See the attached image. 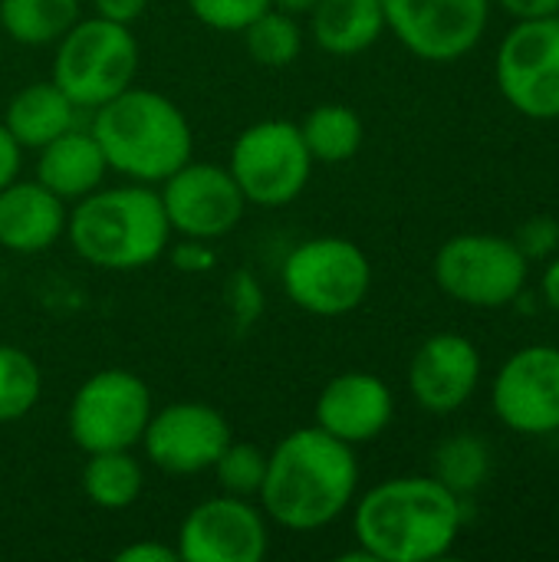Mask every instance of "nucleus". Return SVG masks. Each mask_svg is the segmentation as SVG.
<instances>
[{
  "label": "nucleus",
  "instance_id": "f257e3e1",
  "mask_svg": "<svg viewBox=\"0 0 559 562\" xmlns=\"http://www.w3.org/2000/svg\"><path fill=\"white\" fill-rule=\"evenodd\" d=\"M359 461L353 445L323 428H300L267 451V474L257 494L270 524L313 533L336 524L356 501Z\"/></svg>",
  "mask_w": 559,
  "mask_h": 562
},
{
  "label": "nucleus",
  "instance_id": "f03ea898",
  "mask_svg": "<svg viewBox=\"0 0 559 562\" xmlns=\"http://www.w3.org/2000/svg\"><path fill=\"white\" fill-rule=\"evenodd\" d=\"M465 524L461 497L441 481L389 477L353 510L356 543L376 562H432L451 553Z\"/></svg>",
  "mask_w": 559,
  "mask_h": 562
},
{
  "label": "nucleus",
  "instance_id": "7ed1b4c3",
  "mask_svg": "<svg viewBox=\"0 0 559 562\" xmlns=\"http://www.w3.org/2000/svg\"><path fill=\"white\" fill-rule=\"evenodd\" d=\"M171 224L155 184H102L69 207L66 240L72 254L99 270L128 273L152 267L171 244Z\"/></svg>",
  "mask_w": 559,
  "mask_h": 562
},
{
  "label": "nucleus",
  "instance_id": "20e7f679",
  "mask_svg": "<svg viewBox=\"0 0 559 562\" xmlns=\"http://www.w3.org/2000/svg\"><path fill=\"white\" fill-rule=\"evenodd\" d=\"M92 135L109 171L138 184H161L194 158V132L188 115L168 95L128 86L92 112Z\"/></svg>",
  "mask_w": 559,
  "mask_h": 562
},
{
  "label": "nucleus",
  "instance_id": "39448f33",
  "mask_svg": "<svg viewBox=\"0 0 559 562\" xmlns=\"http://www.w3.org/2000/svg\"><path fill=\"white\" fill-rule=\"evenodd\" d=\"M138 40L132 26L105 16H79L59 40L53 56V82L82 109L96 112L138 76Z\"/></svg>",
  "mask_w": 559,
  "mask_h": 562
},
{
  "label": "nucleus",
  "instance_id": "423d86ee",
  "mask_svg": "<svg viewBox=\"0 0 559 562\" xmlns=\"http://www.w3.org/2000/svg\"><path fill=\"white\" fill-rule=\"evenodd\" d=\"M280 286L297 310L333 319L366 303L372 290V263L349 237H310L283 257Z\"/></svg>",
  "mask_w": 559,
  "mask_h": 562
},
{
  "label": "nucleus",
  "instance_id": "0eeeda50",
  "mask_svg": "<svg viewBox=\"0 0 559 562\" xmlns=\"http://www.w3.org/2000/svg\"><path fill=\"white\" fill-rule=\"evenodd\" d=\"M155 412L152 389L132 369H99L69 398L66 431L86 454L135 451Z\"/></svg>",
  "mask_w": 559,
  "mask_h": 562
},
{
  "label": "nucleus",
  "instance_id": "6e6552de",
  "mask_svg": "<svg viewBox=\"0 0 559 562\" xmlns=\"http://www.w3.org/2000/svg\"><path fill=\"white\" fill-rule=\"evenodd\" d=\"M313 165L316 161L300 135V125L287 119H264L247 125L227 155V168L241 194L257 207L293 204L306 191Z\"/></svg>",
  "mask_w": 559,
  "mask_h": 562
},
{
  "label": "nucleus",
  "instance_id": "1a4fd4ad",
  "mask_svg": "<svg viewBox=\"0 0 559 562\" xmlns=\"http://www.w3.org/2000/svg\"><path fill=\"white\" fill-rule=\"evenodd\" d=\"M530 260L514 237L458 234L435 254V283L465 306L501 310L514 303L527 283Z\"/></svg>",
  "mask_w": 559,
  "mask_h": 562
},
{
  "label": "nucleus",
  "instance_id": "9d476101",
  "mask_svg": "<svg viewBox=\"0 0 559 562\" xmlns=\"http://www.w3.org/2000/svg\"><path fill=\"white\" fill-rule=\"evenodd\" d=\"M497 89L527 119H559V16L517 20L497 49Z\"/></svg>",
  "mask_w": 559,
  "mask_h": 562
},
{
  "label": "nucleus",
  "instance_id": "9b49d317",
  "mask_svg": "<svg viewBox=\"0 0 559 562\" xmlns=\"http://www.w3.org/2000/svg\"><path fill=\"white\" fill-rule=\"evenodd\" d=\"M158 194L171 234L178 237L221 240L234 234L247 214V198L241 194L231 168L214 161L191 158L161 181Z\"/></svg>",
  "mask_w": 559,
  "mask_h": 562
},
{
  "label": "nucleus",
  "instance_id": "f8f14e48",
  "mask_svg": "<svg viewBox=\"0 0 559 562\" xmlns=\"http://www.w3.org/2000/svg\"><path fill=\"white\" fill-rule=\"evenodd\" d=\"M175 547L181 562H260L270 553V520L247 497L214 494L185 514Z\"/></svg>",
  "mask_w": 559,
  "mask_h": 562
},
{
  "label": "nucleus",
  "instance_id": "ddd939ff",
  "mask_svg": "<svg viewBox=\"0 0 559 562\" xmlns=\"http://www.w3.org/2000/svg\"><path fill=\"white\" fill-rule=\"evenodd\" d=\"M385 30L425 63L468 56L491 20V0H382Z\"/></svg>",
  "mask_w": 559,
  "mask_h": 562
},
{
  "label": "nucleus",
  "instance_id": "4468645a",
  "mask_svg": "<svg viewBox=\"0 0 559 562\" xmlns=\"http://www.w3.org/2000/svg\"><path fill=\"white\" fill-rule=\"evenodd\" d=\"M231 438V422L214 405L171 402L152 412L138 448L145 451L152 468L175 477H188L211 471Z\"/></svg>",
  "mask_w": 559,
  "mask_h": 562
},
{
  "label": "nucleus",
  "instance_id": "2eb2a0df",
  "mask_svg": "<svg viewBox=\"0 0 559 562\" xmlns=\"http://www.w3.org/2000/svg\"><path fill=\"white\" fill-rule=\"evenodd\" d=\"M494 415L517 435L559 431V349L527 346L514 352L494 379Z\"/></svg>",
  "mask_w": 559,
  "mask_h": 562
},
{
  "label": "nucleus",
  "instance_id": "dca6fc26",
  "mask_svg": "<svg viewBox=\"0 0 559 562\" xmlns=\"http://www.w3.org/2000/svg\"><path fill=\"white\" fill-rule=\"evenodd\" d=\"M481 382V352L468 336H428L409 366V392L432 415H455Z\"/></svg>",
  "mask_w": 559,
  "mask_h": 562
},
{
  "label": "nucleus",
  "instance_id": "f3484780",
  "mask_svg": "<svg viewBox=\"0 0 559 562\" xmlns=\"http://www.w3.org/2000/svg\"><path fill=\"white\" fill-rule=\"evenodd\" d=\"M392 389L372 372H343L316 398V428L353 448L376 441L392 425Z\"/></svg>",
  "mask_w": 559,
  "mask_h": 562
},
{
  "label": "nucleus",
  "instance_id": "a211bd4d",
  "mask_svg": "<svg viewBox=\"0 0 559 562\" xmlns=\"http://www.w3.org/2000/svg\"><path fill=\"white\" fill-rule=\"evenodd\" d=\"M69 204L36 178H13L0 191V247L7 254H46L66 237Z\"/></svg>",
  "mask_w": 559,
  "mask_h": 562
},
{
  "label": "nucleus",
  "instance_id": "6ab92c4d",
  "mask_svg": "<svg viewBox=\"0 0 559 562\" xmlns=\"http://www.w3.org/2000/svg\"><path fill=\"white\" fill-rule=\"evenodd\" d=\"M40 184H46L56 198L66 204H76L79 198L92 194L109 178V161L92 135V128L72 125L59 138L36 148V175Z\"/></svg>",
  "mask_w": 559,
  "mask_h": 562
},
{
  "label": "nucleus",
  "instance_id": "aec40b11",
  "mask_svg": "<svg viewBox=\"0 0 559 562\" xmlns=\"http://www.w3.org/2000/svg\"><path fill=\"white\" fill-rule=\"evenodd\" d=\"M79 112L82 109L53 79H40V82H30L13 92L0 122L10 128V135L20 142L23 151H36L46 142L69 132L76 125Z\"/></svg>",
  "mask_w": 559,
  "mask_h": 562
},
{
  "label": "nucleus",
  "instance_id": "412c9836",
  "mask_svg": "<svg viewBox=\"0 0 559 562\" xmlns=\"http://www.w3.org/2000/svg\"><path fill=\"white\" fill-rule=\"evenodd\" d=\"M306 16L313 43L329 56H359L385 33L382 0H320Z\"/></svg>",
  "mask_w": 559,
  "mask_h": 562
},
{
  "label": "nucleus",
  "instance_id": "4be33fe9",
  "mask_svg": "<svg viewBox=\"0 0 559 562\" xmlns=\"http://www.w3.org/2000/svg\"><path fill=\"white\" fill-rule=\"evenodd\" d=\"M82 16V0H0V30L16 46H56Z\"/></svg>",
  "mask_w": 559,
  "mask_h": 562
},
{
  "label": "nucleus",
  "instance_id": "5701e85b",
  "mask_svg": "<svg viewBox=\"0 0 559 562\" xmlns=\"http://www.w3.org/2000/svg\"><path fill=\"white\" fill-rule=\"evenodd\" d=\"M145 491V468L132 451H96L82 468V494L99 510H128Z\"/></svg>",
  "mask_w": 559,
  "mask_h": 562
},
{
  "label": "nucleus",
  "instance_id": "b1692460",
  "mask_svg": "<svg viewBox=\"0 0 559 562\" xmlns=\"http://www.w3.org/2000/svg\"><path fill=\"white\" fill-rule=\"evenodd\" d=\"M300 135H303L313 161L343 165L362 148L366 125H362V119H359V112L353 105L323 102V105L306 112V119L300 122Z\"/></svg>",
  "mask_w": 559,
  "mask_h": 562
},
{
  "label": "nucleus",
  "instance_id": "393cba45",
  "mask_svg": "<svg viewBox=\"0 0 559 562\" xmlns=\"http://www.w3.org/2000/svg\"><path fill=\"white\" fill-rule=\"evenodd\" d=\"M244 36V46H247V56L257 63V66H267V69H287L300 59L303 53V43H306V33L300 26V16L287 13V10H264L254 23H247L241 30Z\"/></svg>",
  "mask_w": 559,
  "mask_h": 562
},
{
  "label": "nucleus",
  "instance_id": "a878e982",
  "mask_svg": "<svg viewBox=\"0 0 559 562\" xmlns=\"http://www.w3.org/2000/svg\"><path fill=\"white\" fill-rule=\"evenodd\" d=\"M491 474V451L478 435H455L435 448L432 477L441 481L451 494L471 497Z\"/></svg>",
  "mask_w": 559,
  "mask_h": 562
},
{
  "label": "nucleus",
  "instance_id": "bb28decb",
  "mask_svg": "<svg viewBox=\"0 0 559 562\" xmlns=\"http://www.w3.org/2000/svg\"><path fill=\"white\" fill-rule=\"evenodd\" d=\"M43 395V372L36 359L13 346L0 342V425L26 418Z\"/></svg>",
  "mask_w": 559,
  "mask_h": 562
},
{
  "label": "nucleus",
  "instance_id": "cd10ccee",
  "mask_svg": "<svg viewBox=\"0 0 559 562\" xmlns=\"http://www.w3.org/2000/svg\"><path fill=\"white\" fill-rule=\"evenodd\" d=\"M211 471H214L221 494L257 501L264 474H267V451L254 441H234L231 438V445L221 451V458L214 461Z\"/></svg>",
  "mask_w": 559,
  "mask_h": 562
},
{
  "label": "nucleus",
  "instance_id": "c85d7f7f",
  "mask_svg": "<svg viewBox=\"0 0 559 562\" xmlns=\"http://www.w3.org/2000/svg\"><path fill=\"white\" fill-rule=\"evenodd\" d=\"M198 23L217 33H241L247 23H254L264 10H270V0H185Z\"/></svg>",
  "mask_w": 559,
  "mask_h": 562
},
{
  "label": "nucleus",
  "instance_id": "c756f323",
  "mask_svg": "<svg viewBox=\"0 0 559 562\" xmlns=\"http://www.w3.org/2000/svg\"><path fill=\"white\" fill-rule=\"evenodd\" d=\"M224 306H227L234 329L244 333V329L257 326V319L267 310V296H264L260 280L250 270H234L224 283Z\"/></svg>",
  "mask_w": 559,
  "mask_h": 562
},
{
  "label": "nucleus",
  "instance_id": "7c9ffc66",
  "mask_svg": "<svg viewBox=\"0 0 559 562\" xmlns=\"http://www.w3.org/2000/svg\"><path fill=\"white\" fill-rule=\"evenodd\" d=\"M165 257L178 273H188V277H201L217 267L214 240H198V237H181L178 244H168Z\"/></svg>",
  "mask_w": 559,
  "mask_h": 562
},
{
  "label": "nucleus",
  "instance_id": "2f4dec72",
  "mask_svg": "<svg viewBox=\"0 0 559 562\" xmlns=\"http://www.w3.org/2000/svg\"><path fill=\"white\" fill-rule=\"evenodd\" d=\"M514 244L527 260H550L559 250V221L554 217H530L521 224Z\"/></svg>",
  "mask_w": 559,
  "mask_h": 562
},
{
  "label": "nucleus",
  "instance_id": "473e14b6",
  "mask_svg": "<svg viewBox=\"0 0 559 562\" xmlns=\"http://www.w3.org/2000/svg\"><path fill=\"white\" fill-rule=\"evenodd\" d=\"M115 562H181L178 547H168L161 540H138L115 553Z\"/></svg>",
  "mask_w": 559,
  "mask_h": 562
},
{
  "label": "nucleus",
  "instance_id": "72a5a7b5",
  "mask_svg": "<svg viewBox=\"0 0 559 562\" xmlns=\"http://www.w3.org/2000/svg\"><path fill=\"white\" fill-rule=\"evenodd\" d=\"M148 3H152V0H92V10H96V16H105V20H112V23L132 26L135 20L145 16Z\"/></svg>",
  "mask_w": 559,
  "mask_h": 562
},
{
  "label": "nucleus",
  "instance_id": "f704fd0d",
  "mask_svg": "<svg viewBox=\"0 0 559 562\" xmlns=\"http://www.w3.org/2000/svg\"><path fill=\"white\" fill-rule=\"evenodd\" d=\"M20 168H23V148H20V142L10 135V128L0 122V191H3L13 178H20Z\"/></svg>",
  "mask_w": 559,
  "mask_h": 562
},
{
  "label": "nucleus",
  "instance_id": "c9c22d12",
  "mask_svg": "<svg viewBox=\"0 0 559 562\" xmlns=\"http://www.w3.org/2000/svg\"><path fill=\"white\" fill-rule=\"evenodd\" d=\"M497 3L514 20H540V16H557L559 13V0H497Z\"/></svg>",
  "mask_w": 559,
  "mask_h": 562
},
{
  "label": "nucleus",
  "instance_id": "e433bc0d",
  "mask_svg": "<svg viewBox=\"0 0 559 562\" xmlns=\"http://www.w3.org/2000/svg\"><path fill=\"white\" fill-rule=\"evenodd\" d=\"M544 296L554 310H559V260H554L544 273Z\"/></svg>",
  "mask_w": 559,
  "mask_h": 562
},
{
  "label": "nucleus",
  "instance_id": "4c0bfd02",
  "mask_svg": "<svg viewBox=\"0 0 559 562\" xmlns=\"http://www.w3.org/2000/svg\"><path fill=\"white\" fill-rule=\"evenodd\" d=\"M277 10H287V13H293V16H306L320 0H270Z\"/></svg>",
  "mask_w": 559,
  "mask_h": 562
},
{
  "label": "nucleus",
  "instance_id": "58836bf2",
  "mask_svg": "<svg viewBox=\"0 0 559 562\" xmlns=\"http://www.w3.org/2000/svg\"><path fill=\"white\" fill-rule=\"evenodd\" d=\"M557 16H559V13H557Z\"/></svg>",
  "mask_w": 559,
  "mask_h": 562
}]
</instances>
